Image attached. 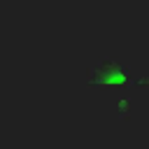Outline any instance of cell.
Masks as SVG:
<instances>
[{
    "instance_id": "cell-1",
    "label": "cell",
    "mask_w": 149,
    "mask_h": 149,
    "mask_svg": "<svg viewBox=\"0 0 149 149\" xmlns=\"http://www.w3.org/2000/svg\"><path fill=\"white\" fill-rule=\"evenodd\" d=\"M149 77H135L116 61H105L91 72V86L100 88H126V86H144Z\"/></svg>"
}]
</instances>
